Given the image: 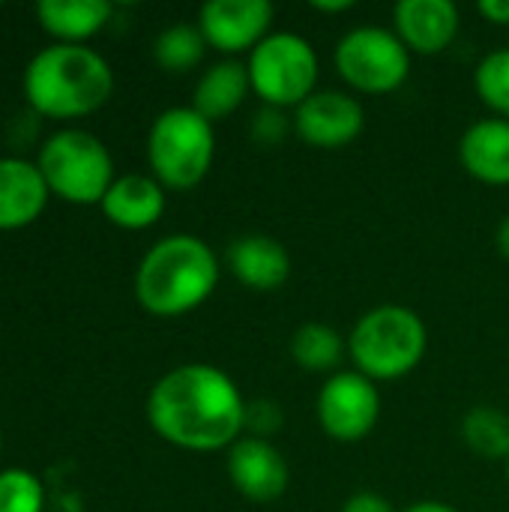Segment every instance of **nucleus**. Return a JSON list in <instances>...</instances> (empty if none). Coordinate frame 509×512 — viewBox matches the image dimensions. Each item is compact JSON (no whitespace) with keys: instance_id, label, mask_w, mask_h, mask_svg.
I'll return each mask as SVG.
<instances>
[{"instance_id":"16","label":"nucleus","mask_w":509,"mask_h":512,"mask_svg":"<svg viewBox=\"0 0 509 512\" xmlns=\"http://www.w3.org/2000/svg\"><path fill=\"white\" fill-rule=\"evenodd\" d=\"M102 213L111 225L126 231H144L165 213V186L147 174H123L102 198Z\"/></svg>"},{"instance_id":"13","label":"nucleus","mask_w":509,"mask_h":512,"mask_svg":"<svg viewBox=\"0 0 509 512\" xmlns=\"http://www.w3.org/2000/svg\"><path fill=\"white\" fill-rule=\"evenodd\" d=\"M396 36L411 54L432 57L453 45L459 36V9L450 0H402L393 9Z\"/></svg>"},{"instance_id":"33","label":"nucleus","mask_w":509,"mask_h":512,"mask_svg":"<svg viewBox=\"0 0 509 512\" xmlns=\"http://www.w3.org/2000/svg\"><path fill=\"white\" fill-rule=\"evenodd\" d=\"M0 447H3V438H0Z\"/></svg>"},{"instance_id":"23","label":"nucleus","mask_w":509,"mask_h":512,"mask_svg":"<svg viewBox=\"0 0 509 512\" xmlns=\"http://www.w3.org/2000/svg\"><path fill=\"white\" fill-rule=\"evenodd\" d=\"M474 90L495 111V117L509 120V48L486 54L474 72Z\"/></svg>"},{"instance_id":"30","label":"nucleus","mask_w":509,"mask_h":512,"mask_svg":"<svg viewBox=\"0 0 509 512\" xmlns=\"http://www.w3.org/2000/svg\"><path fill=\"white\" fill-rule=\"evenodd\" d=\"M402 512H459L456 507H450V504H444V501H417V504H411L408 510Z\"/></svg>"},{"instance_id":"4","label":"nucleus","mask_w":509,"mask_h":512,"mask_svg":"<svg viewBox=\"0 0 509 512\" xmlns=\"http://www.w3.org/2000/svg\"><path fill=\"white\" fill-rule=\"evenodd\" d=\"M429 348V330L411 306L384 303L360 315L348 333V357L369 381H399L411 375Z\"/></svg>"},{"instance_id":"31","label":"nucleus","mask_w":509,"mask_h":512,"mask_svg":"<svg viewBox=\"0 0 509 512\" xmlns=\"http://www.w3.org/2000/svg\"><path fill=\"white\" fill-rule=\"evenodd\" d=\"M495 246H498V255L509 261V216L498 225V234H495Z\"/></svg>"},{"instance_id":"7","label":"nucleus","mask_w":509,"mask_h":512,"mask_svg":"<svg viewBox=\"0 0 509 512\" xmlns=\"http://www.w3.org/2000/svg\"><path fill=\"white\" fill-rule=\"evenodd\" d=\"M252 93L270 108H300L318 84V54L300 33H270L246 60Z\"/></svg>"},{"instance_id":"14","label":"nucleus","mask_w":509,"mask_h":512,"mask_svg":"<svg viewBox=\"0 0 509 512\" xmlns=\"http://www.w3.org/2000/svg\"><path fill=\"white\" fill-rule=\"evenodd\" d=\"M228 270L249 291H279L291 276V255L270 234H243L228 246Z\"/></svg>"},{"instance_id":"2","label":"nucleus","mask_w":509,"mask_h":512,"mask_svg":"<svg viewBox=\"0 0 509 512\" xmlns=\"http://www.w3.org/2000/svg\"><path fill=\"white\" fill-rule=\"evenodd\" d=\"M219 258L195 234H171L147 249L135 273V297L156 318H180L210 300Z\"/></svg>"},{"instance_id":"22","label":"nucleus","mask_w":509,"mask_h":512,"mask_svg":"<svg viewBox=\"0 0 509 512\" xmlns=\"http://www.w3.org/2000/svg\"><path fill=\"white\" fill-rule=\"evenodd\" d=\"M207 51V39L198 24H171L153 42V57L165 72H189L201 63Z\"/></svg>"},{"instance_id":"11","label":"nucleus","mask_w":509,"mask_h":512,"mask_svg":"<svg viewBox=\"0 0 509 512\" xmlns=\"http://www.w3.org/2000/svg\"><path fill=\"white\" fill-rule=\"evenodd\" d=\"M366 129V111L360 99L342 90H315L300 108H294V132L303 144L318 150H339L360 138Z\"/></svg>"},{"instance_id":"3","label":"nucleus","mask_w":509,"mask_h":512,"mask_svg":"<svg viewBox=\"0 0 509 512\" xmlns=\"http://www.w3.org/2000/svg\"><path fill=\"white\" fill-rule=\"evenodd\" d=\"M114 90L108 60L87 45L54 42L30 57L24 69V96L33 111L72 120L99 111Z\"/></svg>"},{"instance_id":"29","label":"nucleus","mask_w":509,"mask_h":512,"mask_svg":"<svg viewBox=\"0 0 509 512\" xmlns=\"http://www.w3.org/2000/svg\"><path fill=\"white\" fill-rule=\"evenodd\" d=\"M309 6L315 12H324V15H342V12H351L357 3L354 0H312Z\"/></svg>"},{"instance_id":"27","label":"nucleus","mask_w":509,"mask_h":512,"mask_svg":"<svg viewBox=\"0 0 509 512\" xmlns=\"http://www.w3.org/2000/svg\"><path fill=\"white\" fill-rule=\"evenodd\" d=\"M339 512H396L393 504L378 492H354Z\"/></svg>"},{"instance_id":"25","label":"nucleus","mask_w":509,"mask_h":512,"mask_svg":"<svg viewBox=\"0 0 509 512\" xmlns=\"http://www.w3.org/2000/svg\"><path fill=\"white\" fill-rule=\"evenodd\" d=\"M294 126V120H288V114L282 108H270L264 105L255 117H252V138L261 147H276L285 141L288 129Z\"/></svg>"},{"instance_id":"10","label":"nucleus","mask_w":509,"mask_h":512,"mask_svg":"<svg viewBox=\"0 0 509 512\" xmlns=\"http://www.w3.org/2000/svg\"><path fill=\"white\" fill-rule=\"evenodd\" d=\"M273 24V3L267 0H210L198 12V27L207 39V48H216L225 57L252 54Z\"/></svg>"},{"instance_id":"26","label":"nucleus","mask_w":509,"mask_h":512,"mask_svg":"<svg viewBox=\"0 0 509 512\" xmlns=\"http://www.w3.org/2000/svg\"><path fill=\"white\" fill-rule=\"evenodd\" d=\"M282 426V411L273 402H246V429L255 438H270Z\"/></svg>"},{"instance_id":"1","label":"nucleus","mask_w":509,"mask_h":512,"mask_svg":"<svg viewBox=\"0 0 509 512\" xmlns=\"http://www.w3.org/2000/svg\"><path fill=\"white\" fill-rule=\"evenodd\" d=\"M147 420L162 441L192 453H213L243 438L246 402L222 369L186 363L153 384Z\"/></svg>"},{"instance_id":"9","label":"nucleus","mask_w":509,"mask_h":512,"mask_svg":"<svg viewBox=\"0 0 509 512\" xmlns=\"http://www.w3.org/2000/svg\"><path fill=\"white\" fill-rule=\"evenodd\" d=\"M318 423L327 438L339 444H357L369 438L381 420V393L378 384L360 375L357 369L333 372L315 402Z\"/></svg>"},{"instance_id":"24","label":"nucleus","mask_w":509,"mask_h":512,"mask_svg":"<svg viewBox=\"0 0 509 512\" xmlns=\"http://www.w3.org/2000/svg\"><path fill=\"white\" fill-rule=\"evenodd\" d=\"M45 489L36 474L24 468L0 471V512H42Z\"/></svg>"},{"instance_id":"32","label":"nucleus","mask_w":509,"mask_h":512,"mask_svg":"<svg viewBox=\"0 0 509 512\" xmlns=\"http://www.w3.org/2000/svg\"><path fill=\"white\" fill-rule=\"evenodd\" d=\"M507 483H509V459H507Z\"/></svg>"},{"instance_id":"6","label":"nucleus","mask_w":509,"mask_h":512,"mask_svg":"<svg viewBox=\"0 0 509 512\" xmlns=\"http://www.w3.org/2000/svg\"><path fill=\"white\" fill-rule=\"evenodd\" d=\"M39 171L48 192L69 204H102L111 189L114 159L108 147L84 129H60L39 150Z\"/></svg>"},{"instance_id":"8","label":"nucleus","mask_w":509,"mask_h":512,"mask_svg":"<svg viewBox=\"0 0 509 512\" xmlns=\"http://www.w3.org/2000/svg\"><path fill=\"white\" fill-rule=\"evenodd\" d=\"M336 69L348 87L366 96L399 90L411 75V51L387 27H354L336 45Z\"/></svg>"},{"instance_id":"19","label":"nucleus","mask_w":509,"mask_h":512,"mask_svg":"<svg viewBox=\"0 0 509 512\" xmlns=\"http://www.w3.org/2000/svg\"><path fill=\"white\" fill-rule=\"evenodd\" d=\"M114 6L108 0H39L36 18L39 24L66 45H84V39L96 36Z\"/></svg>"},{"instance_id":"20","label":"nucleus","mask_w":509,"mask_h":512,"mask_svg":"<svg viewBox=\"0 0 509 512\" xmlns=\"http://www.w3.org/2000/svg\"><path fill=\"white\" fill-rule=\"evenodd\" d=\"M291 360L306 369V372H336V366L342 363L348 342L339 336L336 327L321 324V321H309L303 327L294 330L291 336Z\"/></svg>"},{"instance_id":"12","label":"nucleus","mask_w":509,"mask_h":512,"mask_svg":"<svg viewBox=\"0 0 509 512\" xmlns=\"http://www.w3.org/2000/svg\"><path fill=\"white\" fill-rule=\"evenodd\" d=\"M228 480L252 504H273L288 492L291 471L285 456L255 435H243L228 447Z\"/></svg>"},{"instance_id":"28","label":"nucleus","mask_w":509,"mask_h":512,"mask_svg":"<svg viewBox=\"0 0 509 512\" xmlns=\"http://www.w3.org/2000/svg\"><path fill=\"white\" fill-rule=\"evenodd\" d=\"M477 12L492 24H509V0H480Z\"/></svg>"},{"instance_id":"15","label":"nucleus","mask_w":509,"mask_h":512,"mask_svg":"<svg viewBox=\"0 0 509 512\" xmlns=\"http://www.w3.org/2000/svg\"><path fill=\"white\" fill-rule=\"evenodd\" d=\"M48 195V183L36 162L0 156V231H18L36 222Z\"/></svg>"},{"instance_id":"21","label":"nucleus","mask_w":509,"mask_h":512,"mask_svg":"<svg viewBox=\"0 0 509 512\" xmlns=\"http://www.w3.org/2000/svg\"><path fill=\"white\" fill-rule=\"evenodd\" d=\"M462 441L468 450L480 459L492 462H507L509 459V414L492 408V405H477L465 414L462 420Z\"/></svg>"},{"instance_id":"17","label":"nucleus","mask_w":509,"mask_h":512,"mask_svg":"<svg viewBox=\"0 0 509 512\" xmlns=\"http://www.w3.org/2000/svg\"><path fill=\"white\" fill-rule=\"evenodd\" d=\"M465 171L486 186H509V120L486 117L465 129L459 141Z\"/></svg>"},{"instance_id":"18","label":"nucleus","mask_w":509,"mask_h":512,"mask_svg":"<svg viewBox=\"0 0 509 512\" xmlns=\"http://www.w3.org/2000/svg\"><path fill=\"white\" fill-rule=\"evenodd\" d=\"M249 93H252V81L246 63L237 57H225L198 78L192 93V108L210 123H216L231 117Z\"/></svg>"},{"instance_id":"5","label":"nucleus","mask_w":509,"mask_h":512,"mask_svg":"<svg viewBox=\"0 0 509 512\" xmlns=\"http://www.w3.org/2000/svg\"><path fill=\"white\" fill-rule=\"evenodd\" d=\"M216 132L192 105L165 108L147 132V162L165 189H195L213 168Z\"/></svg>"}]
</instances>
